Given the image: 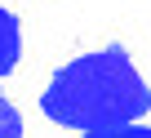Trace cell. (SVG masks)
I'll use <instances>...</instances> for the list:
<instances>
[{"label":"cell","instance_id":"1","mask_svg":"<svg viewBox=\"0 0 151 138\" xmlns=\"http://www.w3.org/2000/svg\"><path fill=\"white\" fill-rule=\"evenodd\" d=\"M40 111L62 129L98 134L142 120L151 111V85L124 45H102L53 72L40 94Z\"/></svg>","mask_w":151,"mask_h":138},{"label":"cell","instance_id":"4","mask_svg":"<svg viewBox=\"0 0 151 138\" xmlns=\"http://www.w3.org/2000/svg\"><path fill=\"white\" fill-rule=\"evenodd\" d=\"M80 138H151V125H116V129H98V134H80Z\"/></svg>","mask_w":151,"mask_h":138},{"label":"cell","instance_id":"3","mask_svg":"<svg viewBox=\"0 0 151 138\" xmlns=\"http://www.w3.org/2000/svg\"><path fill=\"white\" fill-rule=\"evenodd\" d=\"M0 138H22V116L5 94H0Z\"/></svg>","mask_w":151,"mask_h":138},{"label":"cell","instance_id":"2","mask_svg":"<svg viewBox=\"0 0 151 138\" xmlns=\"http://www.w3.org/2000/svg\"><path fill=\"white\" fill-rule=\"evenodd\" d=\"M22 58V22L0 5V76H9Z\"/></svg>","mask_w":151,"mask_h":138}]
</instances>
